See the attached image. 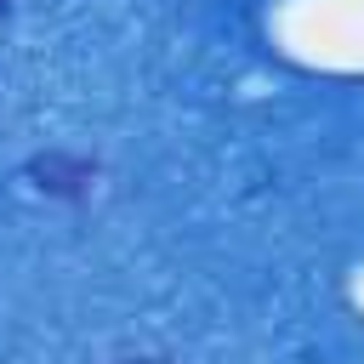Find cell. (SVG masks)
<instances>
[{
  "instance_id": "6da1fadb",
  "label": "cell",
  "mask_w": 364,
  "mask_h": 364,
  "mask_svg": "<svg viewBox=\"0 0 364 364\" xmlns=\"http://www.w3.org/2000/svg\"><path fill=\"white\" fill-rule=\"evenodd\" d=\"M97 159L91 154H74V148H46V154H34L28 165H23V176H28V188L34 193H46V199H85L91 188H97Z\"/></svg>"
},
{
  "instance_id": "7a4b0ae2",
  "label": "cell",
  "mask_w": 364,
  "mask_h": 364,
  "mask_svg": "<svg viewBox=\"0 0 364 364\" xmlns=\"http://www.w3.org/2000/svg\"><path fill=\"white\" fill-rule=\"evenodd\" d=\"M119 364H171V358H119Z\"/></svg>"
},
{
  "instance_id": "3957f363",
  "label": "cell",
  "mask_w": 364,
  "mask_h": 364,
  "mask_svg": "<svg viewBox=\"0 0 364 364\" xmlns=\"http://www.w3.org/2000/svg\"><path fill=\"white\" fill-rule=\"evenodd\" d=\"M6 11H11V0H0V17H6Z\"/></svg>"
}]
</instances>
